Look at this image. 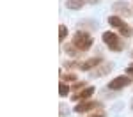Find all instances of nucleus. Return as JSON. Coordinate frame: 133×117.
Segmentation results:
<instances>
[{"label": "nucleus", "instance_id": "obj_1", "mask_svg": "<svg viewBox=\"0 0 133 117\" xmlns=\"http://www.w3.org/2000/svg\"><path fill=\"white\" fill-rule=\"evenodd\" d=\"M92 36L89 34V32H83V30H76L75 32V36H73V46L76 48V50H82V52H85V50H89L92 46Z\"/></svg>", "mask_w": 133, "mask_h": 117}, {"label": "nucleus", "instance_id": "obj_2", "mask_svg": "<svg viewBox=\"0 0 133 117\" xmlns=\"http://www.w3.org/2000/svg\"><path fill=\"white\" fill-rule=\"evenodd\" d=\"M101 37H103V43H105L112 52H119V50L123 48V44L119 41V36H117V34H114V32H105Z\"/></svg>", "mask_w": 133, "mask_h": 117}, {"label": "nucleus", "instance_id": "obj_3", "mask_svg": "<svg viewBox=\"0 0 133 117\" xmlns=\"http://www.w3.org/2000/svg\"><path fill=\"white\" fill-rule=\"evenodd\" d=\"M108 23H110V27L117 29L124 37H130V36H131V29L124 23L123 18H119V16H110V18H108Z\"/></svg>", "mask_w": 133, "mask_h": 117}, {"label": "nucleus", "instance_id": "obj_4", "mask_svg": "<svg viewBox=\"0 0 133 117\" xmlns=\"http://www.w3.org/2000/svg\"><path fill=\"white\" fill-rule=\"evenodd\" d=\"M130 84H131V78L124 74V76H117V78H114L112 82L108 84V89H110V91H119V89L128 87Z\"/></svg>", "mask_w": 133, "mask_h": 117}, {"label": "nucleus", "instance_id": "obj_5", "mask_svg": "<svg viewBox=\"0 0 133 117\" xmlns=\"http://www.w3.org/2000/svg\"><path fill=\"white\" fill-rule=\"evenodd\" d=\"M91 108H101V103H98V101H83V103H78L75 106V112L76 114H83V112H87Z\"/></svg>", "mask_w": 133, "mask_h": 117}, {"label": "nucleus", "instance_id": "obj_6", "mask_svg": "<svg viewBox=\"0 0 133 117\" xmlns=\"http://www.w3.org/2000/svg\"><path fill=\"white\" fill-rule=\"evenodd\" d=\"M92 94H94V87H85V89H82L80 92H76L75 96H71V99L82 103V101H85V99H89Z\"/></svg>", "mask_w": 133, "mask_h": 117}, {"label": "nucleus", "instance_id": "obj_7", "mask_svg": "<svg viewBox=\"0 0 133 117\" xmlns=\"http://www.w3.org/2000/svg\"><path fill=\"white\" fill-rule=\"evenodd\" d=\"M98 64H103L101 57H94V59H89V60L82 62L80 64V69H82V71H91L94 67H98Z\"/></svg>", "mask_w": 133, "mask_h": 117}, {"label": "nucleus", "instance_id": "obj_8", "mask_svg": "<svg viewBox=\"0 0 133 117\" xmlns=\"http://www.w3.org/2000/svg\"><path fill=\"white\" fill-rule=\"evenodd\" d=\"M110 71H112V64L107 62V64H101L99 67H96V69L92 71V74H94V76H103V74H108Z\"/></svg>", "mask_w": 133, "mask_h": 117}, {"label": "nucleus", "instance_id": "obj_9", "mask_svg": "<svg viewBox=\"0 0 133 117\" xmlns=\"http://www.w3.org/2000/svg\"><path fill=\"white\" fill-rule=\"evenodd\" d=\"M83 4H85V0H68L66 2V5H68V9H82Z\"/></svg>", "mask_w": 133, "mask_h": 117}, {"label": "nucleus", "instance_id": "obj_10", "mask_svg": "<svg viewBox=\"0 0 133 117\" xmlns=\"http://www.w3.org/2000/svg\"><path fill=\"white\" fill-rule=\"evenodd\" d=\"M64 37H68V27L66 25H61L59 27V41H64Z\"/></svg>", "mask_w": 133, "mask_h": 117}, {"label": "nucleus", "instance_id": "obj_11", "mask_svg": "<svg viewBox=\"0 0 133 117\" xmlns=\"http://www.w3.org/2000/svg\"><path fill=\"white\" fill-rule=\"evenodd\" d=\"M59 94H61L62 98L69 94V87H68V85L64 84V82H61V85H59Z\"/></svg>", "mask_w": 133, "mask_h": 117}, {"label": "nucleus", "instance_id": "obj_12", "mask_svg": "<svg viewBox=\"0 0 133 117\" xmlns=\"http://www.w3.org/2000/svg\"><path fill=\"white\" fill-rule=\"evenodd\" d=\"M66 53H68V55H71V57H78V53H80V52H78L73 44H68V46H66Z\"/></svg>", "mask_w": 133, "mask_h": 117}, {"label": "nucleus", "instance_id": "obj_13", "mask_svg": "<svg viewBox=\"0 0 133 117\" xmlns=\"http://www.w3.org/2000/svg\"><path fill=\"white\" fill-rule=\"evenodd\" d=\"M75 80H76V76H75L73 73H68V74L62 76V82H75Z\"/></svg>", "mask_w": 133, "mask_h": 117}, {"label": "nucleus", "instance_id": "obj_14", "mask_svg": "<svg viewBox=\"0 0 133 117\" xmlns=\"http://www.w3.org/2000/svg\"><path fill=\"white\" fill-rule=\"evenodd\" d=\"M73 89H75V91H78V89H85V84H83V82H80V84H75V85H73Z\"/></svg>", "mask_w": 133, "mask_h": 117}, {"label": "nucleus", "instance_id": "obj_15", "mask_svg": "<svg viewBox=\"0 0 133 117\" xmlns=\"http://www.w3.org/2000/svg\"><path fill=\"white\" fill-rule=\"evenodd\" d=\"M126 73H128V76H133V64L126 67Z\"/></svg>", "mask_w": 133, "mask_h": 117}, {"label": "nucleus", "instance_id": "obj_16", "mask_svg": "<svg viewBox=\"0 0 133 117\" xmlns=\"http://www.w3.org/2000/svg\"><path fill=\"white\" fill-rule=\"evenodd\" d=\"M91 117H105V114H103V112H98V114H92Z\"/></svg>", "mask_w": 133, "mask_h": 117}, {"label": "nucleus", "instance_id": "obj_17", "mask_svg": "<svg viewBox=\"0 0 133 117\" xmlns=\"http://www.w3.org/2000/svg\"><path fill=\"white\" fill-rule=\"evenodd\" d=\"M131 108H133V101H131Z\"/></svg>", "mask_w": 133, "mask_h": 117}]
</instances>
